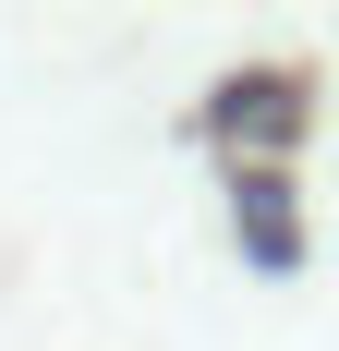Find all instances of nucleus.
<instances>
[{
    "label": "nucleus",
    "instance_id": "f257e3e1",
    "mask_svg": "<svg viewBox=\"0 0 339 351\" xmlns=\"http://www.w3.org/2000/svg\"><path fill=\"white\" fill-rule=\"evenodd\" d=\"M231 230H242V267L255 279H291L303 267V194H291V170H231Z\"/></svg>",
    "mask_w": 339,
    "mask_h": 351
},
{
    "label": "nucleus",
    "instance_id": "f03ea898",
    "mask_svg": "<svg viewBox=\"0 0 339 351\" xmlns=\"http://www.w3.org/2000/svg\"><path fill=\"white\" fill-rule=\"evenodd\" d=\"M206 134L231 145V170H267V134H303V85H279V73H242L206 97Z\"/></svg>",
    "mask_w": 339,
    "mask_h": 351
}]
</instances>
